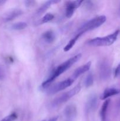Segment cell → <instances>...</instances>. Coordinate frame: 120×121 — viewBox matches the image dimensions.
Returning <instances> with one entry per match:
<instances>
[{"label": "cell", "mask_w": 120, "mask_h": 121, "mask_svg": "<svg viewBox=\"0 0 120 121\" xmlns=\"http://www.w3.org/2000/svg\"><path fill=\"white\" fill-rule=\"evenodd\" d=\"M81 56H82L81 54H76V55L70 58L69 59L67 60V61L64 62L63 63L59 65V66H58L52 72L51 74L49 76V78H48L45 81H44L42 83V85H41V86H42V88L45 89L48 87L49 85H50L56 78H57L59 76H60L61 74H62V73H64L65 72H66V71H67L68 69L70 68L73 65L76 63L81 59Z\"/></svg>", "instance_id": "6da1fadb"}, {"label": "cell", "mask_w": 120, "mask_h": 121, "mask_svg": "<svg viewBox=\"0 0 120 121\" xmlns=\"http://www.w3.org/2000/svg\"><path fill=\"white\" fill-rule=\"evenodd\" d=\"M120 31L119 30L115 31L112 34L102 37H96L91 39L88 41L89 46L94 47H102V46H109L113 44L117 39Z\"/></svg>", "instance_id": "7a4b0ae2"}, {"label": "cell", "mask_w": 120, "mask_h": 121, "mask_svg": "<svg viewBox=\"0 0 120 121\" xmlns=\"http://www.w3.org/2000/svg\"><path fill=\"white\" fill-rule=\"evenodd\" d=\"M106 20H107V18L104 15H100V16L94 18L88 21V22H85L83 26H82V27L78 30V33H81L83 34L85 32L95 29L102 26L105 22Z\"/></svg>", "instance_id": "3957f363"}, {"label": "cell", "mask_w": 120, "mask_h": 121, "mask_svg": "<svg viewBox=\"0 0 120 121\" xmlns=\"http://www.w3.org/2000/svg\"><path fill=\"white\" fill-rule=\"evenodd\" d=\"M81 85L78 84L75 87H74V88L71 89L69 91H68V92L61 95L60 96L57 97L51 103V106L54 108L56 107V106H59V105L67 102L71 98H72L73 96L76 95L80 92V90H81Z\"/></svg>", "instance_id": "277c9868"}, {"label": "cell", "mask_w": 120, "mask_h": 121, "mask_svg": "<svg viewBox=\"0 0 120 121\" xmlns=\"http://www.w3.org/2000/svg\"><path fill=\"white\" fill-rule=\"evenodd\" d=\"M74 80L72 78H69V79H65L63 81L59 82L58 83L55 84L54 86L49 89L47 93L49 95H53L55 93H58L60 91H62L64 89H65L67 87H69L74 82Z\"/></svg>", "instance_id": "5b68a950"}, {"label": "cell", "mask_w": 120, "mask_h": 121, "mask_svg": "<svg viewBox=\"0 0 120 121\" xmlns=\"http://www.w3.org/2000/svg\"><path fill=\"white\" fill-rule=\"evenodd\" d=\"M83 1H69L66 2L65 15L67 18H71L74 14L75 9L78 8Z\"/></svg>", "instance_id": "8992f818"}, {"label": "cell", "mask_w": 120, "mask_h": 121, "mask_svg": "<svg viewBox=\"0 0 120 121\" xmlns=\"http://www.w3.org/2000/svg\"><path fill=\"white\" fill-rule=\"evenodd\" d=\"M110 74V66L108 61H102L100 65V74L102 79H106Z\"/></svg>", "instance_id": "52a82bcc"}, {"label": "cell", "mask_w": 120, "mask_h": 121, "mask_svg": "<svg viewBox=\"0 0 120 121\" xmlns=\"http://www.w3.org/2000/svg\"><path fill=\"white\" fill-rule=\"evenodd\" d=\"M64 114L67 121L72 120L76 115V107L74 105H68L64 111Z\"/></svg>", "instance_id": "ba28073f"}, {"label": "cell", "mask_w": 120, "mask_h": 121, "mask_svg": "<svg viewBox=\"0 0 120 121\" xmlns=\"http://www.w3.org/2000/svg\"><path fill=\"white\" fill-rule=\"evenodd\" d=\"M120 93V87H109L107 88L101 96V99L105 100L114 95Z\"/></svg>", "instance_id": "9c48e42d"}, {"label": "cell", "mask_w": 120, "mask_h": 121, "mask_svg": "<svg viewBox=\"0 0 120 121\" xmlns=\"http://www.w3.org/2000/svg\"><path fill=\"white\" fill-rule=\"evenodd\" d=\"M91 61H89V62L85 64V65L81 66V67L76 69L74 71V73H73L72 78L74 80V79L78 78L80 75H81L82 74H83V73H85L86 72L89 70V69H90L91 67Z\"/></svg>", "instance_id": "30bf717a"}, {"label": "cell", "mask_w": 120, "mask_h": 121, "mask_svg": "<svg viewBox=\"0 0 120 121\" xmlns=\"http://www.w3.org/2000/svg\"><path fill=\"white\" fill-rule=\"evenodd\" d=\"M22 14V11L20 9H14L11 11H9L4 15L3 17V20L5 22L12 21L19 17Z\"/></svg>", "instance_id": "8fae6325"}, {"label": "cell", "mask_w": 120, "mask_h": 121, "mask_svg": "<svg viewBox=\"0 0 120 121\" xmlns=\"http://www.w3.org/2000/svg\"><path fill=\"white\" fill-rule=\"evenodd\" d=\"M97 105V98L96 96L92 95L88 99L85 105V111L87 113H89L91 111L95 109Z\"/></svg>", "instance_id": "7c38bea8"}, {"label": "cell", "mask_w": 120, "mask_h": 121, "mask_svg": "<svg viewBox=\"0 0 120 121\" xmlns=\"http://www.w3.org/2000/svg\"><path fill=\"white\" fill-rule=\"evenodd\" d=\"M60 2V1H55V0H51V1H47V2H45L44 4H42V6H41L38 8V9L36 13V16L41 15V14L44 13L47 10V9H48L52 5L54 4L58 3Z\"/></svg>", "instance_id": "4fadbf2b"}, {"label": "cell", "mask_w": 120, "mask_h": 121, "mask_svg": "<svg viewBox=\"0 0 120 121\" xmlns=\"http://www.w3.org/2000/svg\"><path fill=\"white\" fill-rule=\"evenodd\" d=\"M42 38L44 41L48 44L52 43L55 40V35L52 30H48L43 33Z\"/></svg>", "instance_id": "5bb4252c"}, {"label": "cell", "mask_w": 120, "mask_h": 121, "mask_svg": "<svg viewBox=\"0 0 120 121\" xmlns=\"http://www.w3.org/2000/svg\"><path fill=\"white\" fill-rule=\"evenodd\" d=\"M110 100L107 99L102 104V107L101 109V112H100V116H101V121H107V113L108 111V106H109Z\"/></svg>", "instance_id": "9a60e30c"}, {"label": "cell", "mask_w": 120, "mask_h": 121, "mask_svg": "<svg viewBox=\"0 0 120 121\" xmlns=\"http://www.w3.org/2000/svg\"><path fill=\"white\" fill-rule=\"evenodd\" d=\"M81 35H82V34H81V33H76V35H75L74 38H72V39L71 40L68 42V43L66 45L65 47L64 48V50L66 52L70 50L72 48L73 46L75 45L76 41H77L78 39L81 37Z\"/></svg>", "instance_id": "2e32d148"}, {"label": "cell", "mask_w": 120, "mask_h": 121, "mask_svg": "<svg viewBox=\"0 0 120 121\" xmlns=\"http://www.w3.org/2000/svg\"><path fill=\"white\" fill-rule=\"evenodd\" d=\"M54 18V15L53 14L48 13V14H45L42 18H41L39 20L38 22V24H42L47 23V22L51 21Z\"/></svg>", "instance_id": "e0dca14e"}, {"label": "cell", "mask_w": 120, "mask_h": 121, "mask_svg": "<svg viewBox=\"0 0 120 121\" xmlns=\"http://www.w3.org/2000/svg\"><path fill=\"white\" fill-rule=\"evenodd\" d=\"M27 27V24L25 22H18L12 25L11 28L14 30H21L25 29Z\"/></svg>", "instance_id": "ac0fdd59"}, {"label": "cell", "mask_w": 120, "mask_h": 121, "mask_svg": "<svg viewBox=\"0 0 120 121\" xmlns=\"http://www.w3.org/2000/svg\"><path fill=\"white\" fill-rule=\"evenodd\" d=\"M93 83H94L93 75L91 73H89L88 74L85 80V85L87 87H89L93 85Z\"/></svg>", "instance_id": "d6986e66"}, {"label": "cell", "mask_w": 120, "mask_h": 121, "mask_svg": "<svg viewBox=\"0 0 120 121\" xmlns=\"http://www.w3.org/2000/svg\"><path fill=\"white\" fill-rule=\"evenodd\" d=\"M18 118V116L16 113L14 112V113H11L9 115L7 116L3 119H1L0 121H14L16 120Z\"/></svg>", "instance_id": "ffe728a7"}, {"label": "cell", "mask_w": 120, "mask_h": 121, "mask_svg": "<svg viewBox=\"0 0 120 121\" xmlns=\"http://www.w3.org/2000/svg\"><path fill=\"white\" fill-rule=\"evenodd\" d=\"M114 76L115 78H119L120 77V63L117 66L114 71Z\"/></svg>", "instance_id": "44dd1931"}, {"label": "cell", "mask_w": 120, "mask_h": 121, "mask_svg": "<svg viewBox=\"0 0 120 121\" xmlns=\"http://www.w3.org/2000/svg\"><path fill=\"white\" fill-rule=\"evenodd\" d=\"M5 78V73L2 67L0 66V80H3Z\"/></svg>", "instance_id": "7402d4cb"}, {"label": "cell", "mask_w": 120, "mask_h": 121, "mask_svg": "<svg viewBox=\"0 0 120 121\" xmlns=\"http://www.w3.org/2000/svg\"><path fill=\"white\" fill-rule=\"evenodd\" d=\"M25 5L27 7H31V6L34 5V4H35V1H26L25 2Z\"/></svg>", "instance_id": "603a6c76"}, {"label": "cell", "mask_w": 120, "mask_h": 121, "mask_svg": "<svg viewBox=\"0 0 120 121\" xmlns=\"http://www.w3.org/2000/svg\"><path fill=\"white\" fill-rule=\"evenodd\" d=\"M58 117H53V118H50V119H48V120H44L42 121H56L58 120Z\"/></svg>", "instance_id": "cb8c5ba5"}, {"label": "cell", "mask_w": 120, "mask_h": 121, "mask_svg": "<svg viewBox=\"0 0 120 121\" xmlns=\"http://www.w3.org/2000/svg\"><path fill=\"white\" fill-rule=\"evenodd\" d=\"M118 12H119V14L120 15V8H119V9H118Z\"/></svg>", "instance_id": "d4e9b609"}]
</instances>
